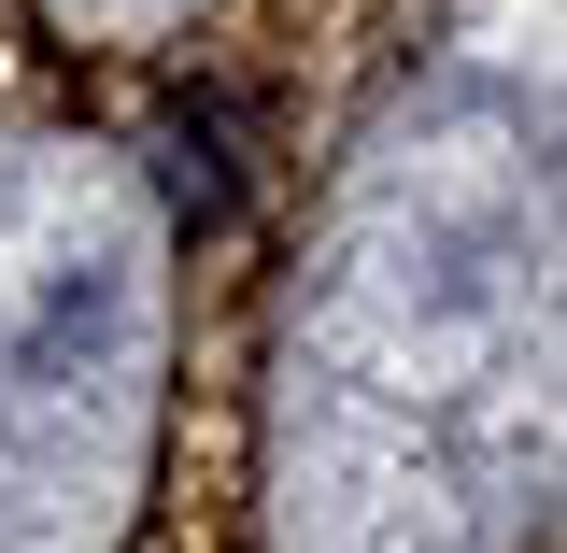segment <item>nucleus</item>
Wrapping results in <instances>:
<instances>
[]
</instances>
